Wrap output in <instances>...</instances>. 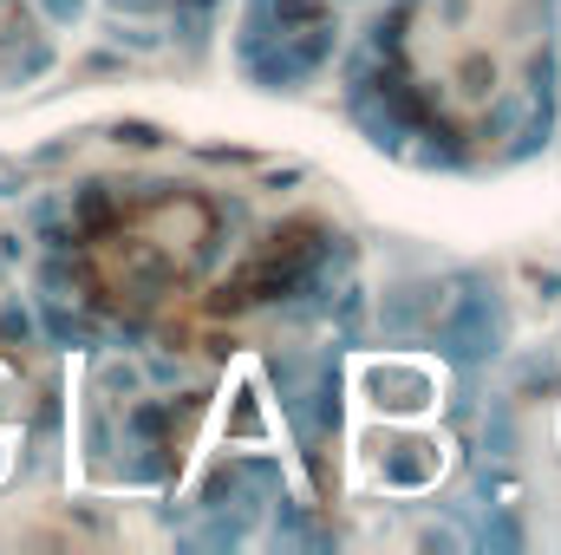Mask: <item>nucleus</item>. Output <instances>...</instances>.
Returning <instances> with one entry per match:
<instances>
[{"mask_svg": "<svg viewBox=\"0 0 561 555\" xmlns=\"http://www.w3.org/2000/svg\"><path fill=\"white\" fill-rule=\"evenodd\" d=\"M529 33V0H419L405 46L431 105L450 118H483L523 86Z\"/></svg>", "mask_w": 561, "mask_h": 555, "instance_id": "obj_2", "label": "nucleus"}, {"mask_svg": "<svg viewBox=\"0 0 561 555\" xmlns=\"http://www.w3.org/2000/svg\"><path fill=\"white\" fill-rule=\"evenodd\" d=\"M216 229H222V216L203 196H157V203H144L112 236L118 242V269L105 275V287H118V301H131V307L170 301L176 287H190L203 275V262L216 249Z\"/></svg>", "mask_w": 561, "mask_h": 555, "instance_id": "obj_3", "label": "nucleus"}, {"mask_svg": "<svg viewBox=\"0 0 561 555\" xmlns=\"http://www.w3.org/2000/svg\"><path fill=\"white\" fill-rule=\"evenodd\" d=\"M20 424H26V406H20V380L0 366V484L13 471V451H20Z\"/></svg>", "mask_w": 561, "mask_h": 555, "instance_id": "obj_4", "label": "nucleus"}, {"mask_svg": "<svg viewBox=\"0 0 561 555\" xmlns=\"http://www.w3.org/2000/svg\"><path fill=\"white\" fill-rule=\"evenodd\" d=\"M450 373L431 353H359L346 366V471L366 497H424L450 471L437 431Z\"/></svg>", "mask_w": 561, "mask_h": 555, "instance_id": "obj_1", "label": "nucleus"}]
</instances>
